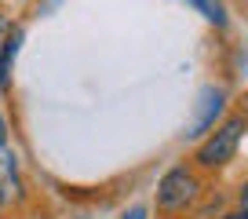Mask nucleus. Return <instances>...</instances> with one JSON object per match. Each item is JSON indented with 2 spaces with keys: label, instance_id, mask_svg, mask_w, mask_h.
Here are the masks:
<instances>
[{
  "label": "nucleus",
  "instance_id": "20e7f679",
  "mask_svg": "<svg viewBox=\"0 0 248 219\" xmlns=\"http://www.w3.org/2000/svg\"><path fill=\"white\" fill-rule=\"evenodd\" d=\"M22 40H26L22 26H11L8 40H4V47H0V92H8V88H11V70H15V59H18Z\"/></svg>",
  "mask_w": 248,
  "mask_h": 219
},
{
  "label": "nucleus",
  "instance_id": "39448f33",
  "mask_svg": "<svg viewBox=\"0 0 248 219\" xmlns=\"http://www.w3.org/2000/svg\"><path fill=\"white\" fill-rule=\"evenodd\" d=\"M0 190H4V194L22 190V183H18V154L8 142H0Z\"/></svg>",
  "mask_w": 248,
  "mask_h": 219
},
{
  "label": "nucleus",
  "instance_id": "9d476101",
  "mask_svg": "<svg viewBox=\"0 0 248 219\" xmlns=\"http://www.w3.org/2000/svg\"><path fill=\"white\" fill-rule=\"evenodd\" d=\"M124 219H146V208H132V212H128Z\"/></svg>",
  "mask_w": 248,
  "mask_h": 219
},
{
  "label": "nucleus",
  "instance_id": "f257e3e1",
  "mask_svg": "<svg viewBox=\"0 0 248 219\" xmlns=\"http://www.w3.org/2000/svg\"><path fill=\"white\" fill-rule=\"evenodd\" d=\"M204 197V187H201V175L190 168V164H175L161 175L157 183V208L164 216H183L190 212L197 201Z\"/></svg>",
  "mask_w": 248,
  "mask_h": 219
},
{
  "label": "nucleus",
  "instance_id": "9b49d317",
  "mask_svg": "<svg viewBox=\"0 0 248 219\" xmlns=\"http://www.w3.org/2000/svg\"><path fill=\"white\" fill-rule=\"evenodd\" d=\"M8 139V121H4V113H0V142Z\"/></svg>",
  "mask_w": 248,
  "mask_h": 219
},
{
  "label": "nucleus",
  "instance_id": "7ed1b4c3",
  "mask_svg": "<svg viewBox=\"0 0 248 219\" xmlns=\"http://www.w3.org/2000/svg\"><path fill=\"white\" fill-rule=\"evenodd\" d=\"M223 110H226V92L223 88H204L201 92V110H197V117L194 125H190V139H201V135H208L212 128H216V121L223 117Z\"/></svg>",
  "mask_w": 248,
  "mask_h": 219
},
{
  "label": "nucleus",
  "instance_id": "0eeeda50",
  "mask_svg": "<svg viewBox=\"0 0 248 219\" xmlns=\"http://www.w3.org/2000/svg\"><path fill=\"white\" fill-rule=\"evenodd\" d=\"M8 33H11V22H8V15H0V47L8 40Z\"/></svg>",
  "mask_w": 248,
  "mask_h": 219
},
{
  "label": "nucleus",
  "instance_id": "6e6552de",
  "mask_svg": "<svg viewBox=\"0 0 248 219\" xmlns=\"http://www.w3.org/2000/svg\"><path fill=\"white\" fill-rule=\"evenodd\" d=\"M237 204H241V208H248V179L237 187Z\"/></svg>",
  "mask_w": 248,
  "mask_h": 219
},
{
  "label": "nucleus",
  "instance_id": "f03ea898",
  "mask_svg": "<svg viewBox=\"0 0 248 219\" xmlns=\"http://www.w3.org/2000/svg\"><path fill=\"white\" fill-rule=\"evenodd\" d=\"M248 132V117L245 113H233L226 117L216 132H208V139L197 146L194 154V164L204 168V172H216V168H226V164L237 157V146H241V135Z\"/></svg>",
  "mask_w": 248,
  "mask_h": 219
},
{
  "label": "nucleus",
  "instance_id": "423d86ee",
  "mask_svg": "<svg viewBox=\"0 0 248 219\" xmlns=\"http://www.w3.org/2000/svg\"><path fill=\"white\" fill-rule=\"evenodd\" d=\"M190 4H194V8L201 11L212 26H219V30L226 26V8H223V0H190Z\"/></svg>",
  "mask_w": 248,
  "mask_h": 219
},
{
  "label": "nucleus",
  "instance_id": "f8f14e48",
  "mask_svg": "<svg viewBox=\"0 0 248 219\" xmlns=\"http://www.w3.org/2000/svg\"><path fill=\"white\" fill-rule=\"evenodd\" d=\"M0 208H4V190H0Z\"/></svg>",
  "mask_w": 248,
  "mask_h": 219
},
{
  "label": "nucleus",
  "instance_id": "1a4fd4ad",
  "mask_svg": "<svg viewBox=\"0 0 248 219\" xmlns=\"http://www.w3.org/2000/svg\"><path fill=\"white\" fill-rule=\"evenodd\" d=\"M219 219H248V208H241V204H237L233 212H226V216H219Z\"/></svg>",
  "mask_w": 248,
  "mask_h": 219
}]
</instances>
